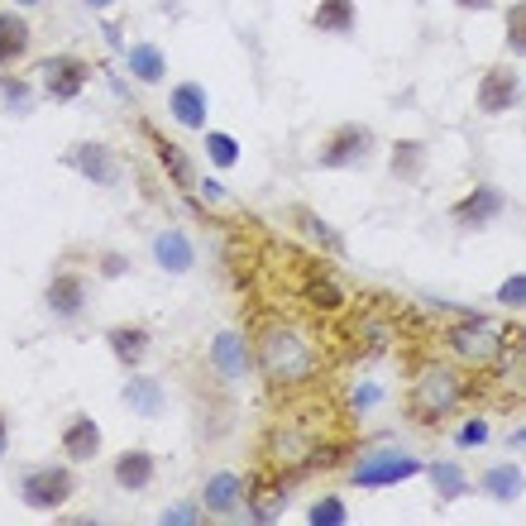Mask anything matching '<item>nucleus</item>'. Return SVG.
Listing matches in <instances>:
<instances>
[{"mask_svg": "<svg viewBox=\"0 0 526 526\" xmlns=\"http://www.w3.org/2000/svg\"><path fill=\"white\" fill-rule=\"evenodd\" d=\"M120 58H125V67H130V77L139 82V87H163V82H168V53H163L158 44H149V39L125 44L120 48Z\"/></svg>", "mask_w": 526, "mask_h": 526, "instance_id": "27", "label": "nucleus"}, {"mask_svg": "<svg viewBox=\"0 0 526 526\" xmlns=\"http://www.w3.org/2000/svg\"><path fill=\"white\" fill-rule=\"evenodd\" d=\"M522 72L512 63H493L479 72V87H474V110L488 115V120H498V115H512V110L522 106Z\"/></svg>", "mask_w": 526, "mask_h": 526, "instance_id": "9", "label": "nucleus"}, {"mask_svg": "<svg viewBox=\"0 0 526 526\" xmlns=\"http://www.w3.org/2000/svg\"><path fill=\"white\" fill-rule=\"evenodd\" d=\"M91 77H96V67L82 53H48V58H39V82H44V96L53 106L77 101L91 87Z\"/></svg>", "mask_w": 526, "mask_h": 526, "instance_id": "8", "label": "nucleus"}, {"mask_svg": "<svg viewBox=\"0 0 526 526\" xmlns=\"http://www.w3.org/2000/svg\"><path fill=\"white\" fill-rule=\"evenodd\" d=\"M154 479H158V455L144 450V445H130V450H120V455L110 460V483H115L120 493H149Z\"/></svg>", "mask_w": 526, "mask_h": 526, "instance_id": "16", "label": "nucleus"}, {"mask_svg": "<svg viewBox=\"0 0 526 526\" xmlns=\"http://www.w3.org/2000/svg\"><path fill=\"white\" fill-rule=\"evenodd\" d=\"M63 163L77 177H87L91 187H120L125 182V163H120V154L110 149L106 139H77V144H67Z\"/></svg>", "mask_w": 526, "mask_h": 526, "instance_id": "11", "label": "nucleus"}, {"mask_svg": "<svg viewBox=\"0 0 526 526\" xmlns=\"http://www.w3.org/2000/svg\"><path fill=\"white\" fill-rule=\"evenodd\" d=\"M34 53V24L29 15H20V5L0 10V67H20Z\"/></svg>", "mask_w": 526, "mask_h": 526, "instance_id": "23", "label": "nucleus"}, {"mask_svg": "<svg viewBox=\"0 0 526 526\" xmlns=\"http://www.w3.org/2000/svg\"><path fill=\"white\" fill-rule=\"evenodd\" d=\"M426 474V460L412 455V450H402V445H369L359 460H350V488H397V483L417 479Z\"/></svg>", "mask_w": 526, "mask_h": 526, "instance_id": "5", "label": "nucleus"}, {"mask_svg": "<svg viewBox=\"0 0 526 526\" xmlns=\"http://www.w3.org/2000/svg\"><path fill=\"white\" fill-rule=\"evenodd\" d=\"M139 134L149 139V149H154V158H158V168H163V177L173 182L182 197H192V192H197V177H201V173H197V163H192V154H187V149H182L177 139H168V134L158 130L154 120H139Z\"/></svg>", "mask_w": 526, "mask_h": 526, "instance_id": "14", "label": "nucleus"}, {"mask_svg": "<svg viewBox=\"0 0 526 526\" xmlns=\"http://www.w3.org/2000/svg\"><path fill=\"white\" fill-rule=\"evenodd\" d=\"M507 445H512V450H526V426H517V431L507 436Z\"/></svg>", "mask_w": 526, "mask_h": 526, "instance_id": "43", "label": "nucleus"}, {"mask_svg": "<svg viewBox=\"0 0 526 526\" xmlns=\"http://www.w3.org/2000/svg\"><path fill=\"white\" fill-rule=\"evenodd\" d=\"M120 402L130 407L134 417H149V421H158L163 412H168V388H163V378H149V373L130 369V378H125V388H120Z\"/></svg>", "mask_w": 526, "mask_h": 526, "instance_id": "22", "label": "nucleus"}, {"mask_svg": "<svg viewBox=\"0 0 526 526\" xmlns=\"http://www.w3.org/2000/svg\"><path fill=\"white\" fill-rule=\"evenodd\" d=\"M445 345L464 369H493V364L512 359L507 354V330L498 321H488V316H464L455 326H445Z\"/></svg>", "mask_w": 526, "mask_h": 526, "instance_id": "3", "label": "nucleus"}, {"mask_svg": "<svg viewBox=\"0 0 526 526\" xmlns=\"http://www.w3.org/2000/svg\"><path fill=\"white\" fill-rule=\"evenodd\" d=\"M493 302L503 311H526V273H507L498 292H493Z\"/></svg>", "mask_w": 526, "mask_h": 526, "instance_id": "36", "label": "nucleus"}, {"mask_svg": "<svg viewBox=\"0 0 526 526\" xmlns=\"http://www.w3.org/2000/svg\"><path fill=\"white\" fill-rule=\"evenodd\" d=\"M469 397H474V378L464 373V364H426L407 388V421L421 431H440Z\"/></svg>", "mask_w": 526, "mask_h": 526, "instance_id": "2", "label": "nucleus"}, {"mask_svg": "<svg viewBox=\"0 0 526 526\" xmlns=\"http://www.w3.org/2000/svg\"><path fill=\"white\" fill-rule=\"evenodd\" d=\"M450 5H455V10H464V15H488L498 0H450Z\"/></svg>", "mask_w": 526, "mask_h": 526, "instance_id": "41", "label": "nucleus"}, {"mask_svg": "<svg viewBox=\"0 0 526 526\" xmlns=\"http://www.w3.org/2000/svg\"><path fill=\"white\" fill-rule=\"evenodd\" d=\"M450 440H455V450H479L483 440H488V417H464L450 431Z\"/></svg>", "mask_w": 526, "mask_h": 526, "instance_id": "37", "label": "nucleus"}, {"mask_svg": "<svg viewBox=\"0 0 526 526\" xmlns=\"http://www.w3.org/2000/svg\"><path fill=\"white\" fill-rule=\"evenodd\" d=\"M311 29L326 39H354L359 29V0H316L311 5Z\"/></svg>", "mask_w": 526, "mask_h": 526, "instance_id": "26", "label": "nucleus"}, {"mask_svg": "<svg viewBox=\"0 0 526 526\" xmlns=\"http://www.w3.org/2000/svg\"><path fill=\"white\" fill-rule=\"evenodd\" d=\"M503 44L512 58H526V0H512L503 15Z\"/></svg>", "mask_w": 526, "mask_h": 526, "instance_id": "34", "label": "nucleus"}, {"mask_svg": "<svg viewBox=\"0 0 526 526\" xmlns=\"http://www.w3.org/2000/svg\"><path fill=\"white\" fill-rule=\"evenodd\" d=\"M350 330H354V354L359 359H378V354L393 345V321H383L373 311H359L350 321Z\"/></svg>", "mask_w": 526, "mask_h": 526, "instance_id": "28", "label": "nucleus"}, {"mask_svg": "<svg viewBox=\"0 0 526 526\" xmlns=\"http://www.w3.org/2000/svg\"><path fill=\"white\" fill-rule=\"evenodd\" d=\"M201 507L206 517H230V512H244V474L235 469H216L206 488H201Z\"/></svg>", "mask_w": 526, "mask_h": 526, "instance_id": "25", "label": "nucleus"}, {"mask_svg": "<svg viewBox=\"0 0 526 526\" xmlns=\"http://www.w3.org/2000/svg\"><path fill=\"white\" fill-rule=\"evenodd\" d=\"M91 10H115V5H120V0H87Z\"/></svg>", "mask_w": 526, "mask_h": 526, "instance_id": "44", "label": "nucleus"}, {"mask_svg": "<svg viewBox=\"0 0 526 526\" xmlns=\"http://www.w3.org/2000/svg\"><path fill=\"white\" fill-rule=\"evenodd\" d=\"M254 373L273 393H302L321 373V350L311 345V335L292 321H268L259 326L254 340Z\"/></svg>", "mask_w": 526, "mask_h": 526, "instance_id": "1", "label": "nucleus"}, {"mask_svg": "<svg viewBox=\"0 0 526 526\" xmlns=\"http://www.w3.org/2000/svg\"><path fill=\"white\" fill-rule=\"evenodd\" d=\"M297 292H302V302H307L316 316H335V311H345V287H340V278L330 273V268H316V263H307L302 268V283H297Z\"/></svg>", "mask_w": 526, "mask_h": 526, "instance_id": "19", "label": "nucleus"}, {"mask_svg": "<svg viewBox=\"0 0 526 526\" xmlns=\"http://www.w3.org/2000/svg\"><path fill=\"white\" fill-rule=\"evenodd\" d=\"M158 522L163 526H201L206 522V507H201V498L197 503H192V498H187V503H168L158 512Z\"/></svg>", "mask_w": 526, "mask_h": 526, "instance_id": "35", "label": "nucleus"}, {"mask_svg": "<svg viewBox=\"0 0 526 526\" xmlns=\"http://www.w3.org/2000/svg\"><path fill=\"white\" fill-rule=\"evenodd\" d=\"M0 101H5V110H15V115H24V110L34 106V87L24 77H15V67H0Z\"/></svg>", "mask_w": 526, "mask_h": 526, "instance_id": "33", "label": "nucleus"}, {"mask_svg": "<svg viewBox=\"0 0 526 526\" xmlns=\"http://www.w3.org/2000/svg\"><path fill=\"white\" fill-rule=\"evenodd\" d=\"M206 369H211V378H216L220 388L249 378V373H254V345H249V335H244L240 326L216 330L211 345H206Z\"/></svg>", "mask_w": 526, "mask_h": 526, "instance_id": "10", "label": "nucleus"}, {"mask_svg": "<svg viewBox=\"0 0 526 526\" xmlns=\"http://www.w3.org/2000/svg\"><path fill=\"white\" fill-rule=\"evenodd\" d=\"M426 479H431V488H436L440 503H460V498H469V493H474V479H469V474H464L455 460L426 464Z\"/></svg>", "mask_w": 526, "mask_h": 526, "instance_id": "30", "label": "nucleus"}, {"mask_svg": "<svg viewBox=\"0 0 526 526\" xmlns=\"http://www.w3.org/2000/svg\"><path fill=\"white\" fill-rule=\"evenodd\" d=\"M373 154H378V130H369L364 120H345V125L326 130V139L316 144V168L321 173H354V168L373 163Z\"/></svg>", "mask_w": 526, "mask_h": 526, "instance_id": "7", "label": "nucleus"}, {"mask_svg": "<svg viewBox=\"0 0 526 526\" xmlns=\"http://www.w3.org/2000/svg\"><path fill=\"white\" fill-rule=\"evenodd\" d=\"M522 345H526V330H522Z\"/></svg>", "mask_w": 526, "mask_h": 526, "instance_id": "46", "label": "nucleus"}, {"mask_svg": "<svg viewBox=\"0 0 526 526\" xmlns=\"http://www.w3.org/2000/svg\"><path fill=\"white\" fill-rule=\"evenodd\" d=\"M503 211H507L503 187H493V182H474L464 197H455V206H450V225L464 230V235H479V230H488L493 220H503Z\"/></svg>", "mask_w": 526, "mask_h": 526, "instance_id": "13", "label": "nucleus"}, {"mask_svg": "<svg viewBox=\"0 0 526 526\" xmlns=\"http://www.w3.org/2000/svg\"><path fill=\"white\" fill-rule=\"evenodd\" d=\"M297 483H307L292 464H263L254 469L249 479H244V517L249 522H278L292 503V493H297Z\"/></svg>", "mask_w": 526, "mask_h": 526, "instance_id": "4", "label": "nucleus"}, {"mask_svg": "<svg viewBox=\"0 0 526 526\" xmlns=\"http://www.w3.org/2000/svg\"><path fill=\"white\" fill-rule=\"evenodd\" d=\"M96 273L110 278V283H115V278H130L134 259H130V254H120V249H101V254H96Z\"/></svg>", "mask_w": 526, "mask_h": 526, "instance_id": "38", "label": "nucleus"}, {"mask_svg": "<svg viewBox=\"0 0 526 526\" xmlns=\"http://www.w3.org/2000/svg\"><path fill=\"white\" fill-rule=\"evenodd\" d=\"M149 254H154V263L168 273V278H182V273H192L197 268V244H192V235L187 230H158L154 240H149Z\"/></svg>", "mask_w": 526, "mask_h": 526, "instance_id": "21", "label": "nucleus"}, {"mask_svg": "<svg viewBox=\"0 0 526 526\" xmlns=\"http://www.w3.org/2000/svg\"><path fill=\"white\" fill-rule=\"evenodd\" d=\"M168 115L177 120V130L187 134H201L206 130V120H211V96H206V87L201 82H173V91H168Z\"/></svg>", "mask_w": 526, "mask_h": 526, "instance_id": "18", "label": "nucleus"}, {"mask_svg": "<svg viewBox=\"0 0 526 526\" xmlns=\"http://www.w3.org/2000/svg\"><path fill=\"white\" fill-rule=\"evenodd\" d=\"M10 455V417H5V407H0V460Z\"/></svg>", "mask_w": 526, "mask_h": 526, "instance_id": "42", "label": "nucleus"}, {"mask_svg": "<svg viewBox=\"0 0 526 526\" xmlns=\"http://www.w3.org/2000/svg\"><path fill=\"white\" fill-rule=\"evenodd\" d=\"M201 139H206V158H211V168H220V173H230V168H240V139L235 134H220V130H201Z\"/></svg>", "mask_w": 526, "mask_h": 526, "instance_id": "31", "label": "nucleus"}, {"mask_svg": "<svg viewBox=\"0 0 526 526\" xmlns=\"http://www.w3.org/2000/svg\"><path fill=\"white\" fill-rule=\"evenodd\" d=\"M378 402H383V383H359V388H354V397H350V412H369V407H378Z\"/></svg>", "mask_w": 526, "mask_h": 526, "instance_id": "39", "label": "nucleus"}, {"mask_svg": "<svg viewBox=\"0 0 526 526\" xmlns=\"http://www.w3.org/2000/svg\"><path fill=\"white\" fill-rule=\"evenodd\" d=\"M77 464L67 460H48V464H24L20 479H15V493H20V503L29 512H58V507L72 503V493H77V474H72Z\"/></svg>", "mask_w": 526, "mask_h": 526, "instance_id": "6", "label": "nucleus"}, {"mask_svg": "<svg viewBox=\"0 0 526 526\" xmlns=\"http://www.w3.org/2000/svg\"><path fill=\"white\" fill-rule=\"evenodd\" d=\"M58 450H63L67 464H96L101 460V450H106V436H101V421L91 417V412H77V417H67L63 436H58Z\"/></svg>", "mask_w": 526, "mask_h": 526, "instance_id": "15", "label": "nucleus"}, {"mask_svg": "<svg viewBox=\"0 0 526 526\" xmlns=\"http://www.w3.org/2000/svg\"><path fill=\"white\" fill-rule=\"evenodd\" d=\"M302 522L307 526H345L350 522V507H345L340 493H326V498H316V503L302 512Z\"/></svg>", "mask_w": 526, "mask_h": 526, "instance_id": "32", "label": "nucleus"}, {"mask_svg": "<svg viewBox=\"0 0 526 526\" xmlns=\"http://www.w3.org/2000/svg\"><path fill=\"white\" fill-rule=\"evenodd\" d=\"M10 5H20V10H39V5H48V0H10Z\"/></svg>", "mask_w": 526, "mask_h": 526, "instance_id": "45", "label": "nucleus"}, {"mask_svg": "<svg viewBox=\"0 0 526 526\" xmlns=\"http://www.w3.org/2000/svg\"><path fill=\"white\" fill-rule=\"evenodd\" d=\"M197 192L206 206H220V201H225V187H220L216 177H197Z\"/></svg>", "mask_w": 526, "mask_h": 526, "instance_id": "40", "label": "nucleus"}, {"mask_svg": "<svg viewBox=\"0 0 526 526\" xmlns=\"http://www.w3.org/2000/svg\"><path fill=\"white\" fill-rule=\"evenodd\" d=\"M474 488H479L483 498H493V503L512 507L526 493V474L517 469V464H493V469H483V479L474 483Z\"/></svg>", "mask_w": 526, "mask_h": 526, "instance_id": "29", "label": "nucleus"}, {"mask_svg": "<svg viewBox=\"0 0 526 526\" xmlns=\"http://www.w3.org/2000/svg\"><path fill=\"white\" fill-rule=\"evenodd\" d=\"M426 163H431V149H426V139H412V134H402L388 144V177L393 182H407V187H417L421 177H426Z\"/></svg>", "mask_w": 526, "mask_h": 526, "instance_id": "24", "label": "nucleus"}, {"mask_svg": "<svg viewBox=\"0 0 526 526\" xmlns=\"http://www.w3.org/2000/svg\"><path fill=\"white\" fill-rule=\"evenodd\" d=\"M287 225L302 235V244H316L321 254H345V235H340L316 206H307V201H292V206H287Z\"/></svg>", "mask_w": 526, "mask_h": 526, "instance_id": "17", "label": "nucleus"}, {"mask_svg": "<svg viewBox=\"0 0 526 526\" xmlns=\"http://www.w3.org/2000/svg\"><path fill=\"white\" fill-rule=\"evenodd\" d=\"M106 350L110 359L120 364V369H144V359H149V350H154V330L139 326V321H125V326H110L106 330Z\"/></svg>", "mask_w": 526, "mask_h": 526, "instance_id": "20", "label": "nucleus"}, {"mask_svg": "<svg viewBox=\"0 0 526 526\" xmlns=\"http://www.w3.org/2000/svg\"><path fill=\"white\" fill-rule=\"evenodd\" d=\"M91 307V278L82 268H58L53 278L44 283V311L53 321H82Z\"/></svg>", "mask_w": 526, "mask_h": 526, "instance_id": "12", "label": "nucleus"}]
</instances>
